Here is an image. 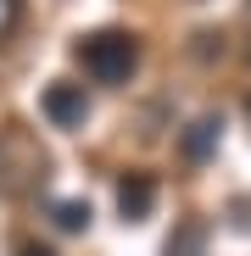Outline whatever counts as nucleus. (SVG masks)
<instances>
[{
    "label": "nucleus",
    "mask_w": 251,
    "mask_h": 256,
    "mask_svg": "<svg viewBox=\"0 0 251 256\" xmlns=\"http://www.w3.org/2000/svg\"><path fill=\"white\" fill-rule=\"evenodd\" d=\"M73 62L90 72L95 84H129L140 72V39L134 34H123V28H95V34H84L78 45H73Z\"/></svg>",
    "instance_id": "nucleus-1"
},
{
    "label": "nucleus",
    "mask_w": 251,
    "mask_h": 256,
    "mask_svg": "<svg viewBox=\"0 0 251 256\" xmlns=\"http://www.w3.org/2000/svg\"><path fill=\"white\" fill-rule=\"evenodd\" d=\"M39 112H45L51 128H84L90 122V95H84V84L56 78V84H45V95H39Z\"/></svg>",
    "instance_id": "nucleus-2"
},
{
    "label": "nucleus",
    "mask_w": 251,
    "mask_h": 256,
    "mask_svg": "<svg viewBox=\"0 0 251 256\" xmlns=\"http://www.w3.org/2000/svg\"><path fill=\"white\" fill-rule=\"evenodd\" d=\"M151 206H156V178L151 173H123L117 178V212H123V223H145Z\"/></svg>",
    "instance_id": "nucleus-3"
},
{
    "label": "nucleus",
    "mask_w": 251,
    "mask_h": 256,
    "mask_svg": "<svg viewBox=\"0 0 251 256\" xmlns=\"http://www.w3.org/2000/svg\"><path fill=\"white\" fill-rule=\"evenodd\" d=\"M218 134H223V122H218L212 112L195 117V122L184 128V140H179V145H184V162H206V156L218 150Z\"/></svg>",
    "instance_id": "nucleus-4"
},
{
    "label": "nucleus",
    "mask_w": 251,
    "mask_h": 256,
    "mask_svg": "<svg viewBox=\"0 0 251 256\" xmlns=\"http://www.w3.org/2000/svg\"><path fill=\"white\" fill-rule=\"evenodd\" d=\"M201 250H206V223L201 218H184L162 245V256H201Z\"/></svg>",
    "instance_id": "nucleus-5"
},
{
    "label": "nucleus",
    "mask_w": 251,
    "mask_h": 256,
    "mask_svg": "<svg viewBox=\"0 0 251 256\" xmlns=\"http://www.w3.org/2000/svg\"><path fill=\"white\" fill-rule=\"evenodd\" d=\"M51 218H56V228L84 234V228H90V200H56V206H51Z\"/></svg>",
    "instance_id": "nucleus-6"
},
{
    "label": "nucleus",
    "mask_w": 251,
    "mask_h": 256,
    "mask_svg": "<svg viewBox=\"0 0 251 256\" xmlns=\"http://www.w3.org/2000/svg\"><path fill=\"white\" fill-rule=\"evenodd\" d=\"M17 22H23V0H0V39H6Z\"/></svg>",
    "instance_id": "nucleus-7"
},
{
    "label": "nucleus",
    "mask_w": 251,
    "mask_h": 256,
    "mask_svg": "<svg viewBox=\"0 0 251 256\" xmlns=\"http://www.w3.org/2000/svg\"><path fill=\"white\" fill-rule=\"evenodd\" d=\"M234 228H251V200H234Z\"/></svg>",
    "instance_id": "nucleus-8"
},
{
    "label": "nucleus",
    "mask_w": 251,
    "mask_h": 256,
    "mask_svg": "<svg viewBox=\"0 0 251 256\" xmlns=\"http://www.w3.org/2000/svg\"><path fill=\"white\" fill-rule=\"evenodd\" d=\"M17 256H56L51 245H17Z\"/></svg>",
    "instance_id": "nucleus-9"
},
{
    "label": "nucleus",
    "mask_w": 251,
    "mask_h": 256,
    "mask_svg": "<svg viewBox=\"0 0 251 256\" xmlns=\"http://www.w3.org/2000/svg\"><path fill=\"white\" fill-rule=\"evenodd\" d=\"M245 117H251V100H245Z\"/></svg>",
    "instance_id": "nucleus-10"
}]
</instances>
